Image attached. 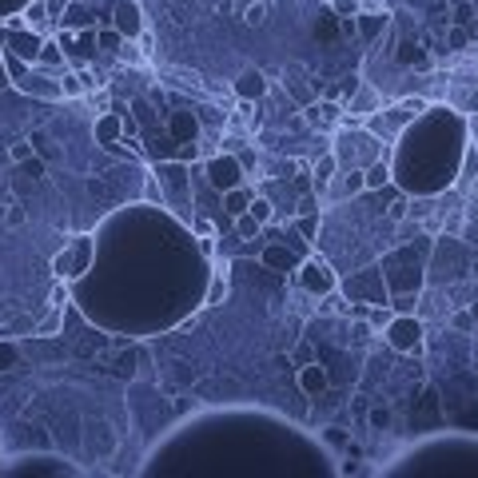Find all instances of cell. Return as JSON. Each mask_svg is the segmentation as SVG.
Instances as JSON below:
<instances>
[{"instance_id":"6da1fadb","label":"cell","mask_w":478,"mask_h":478,"mask_svg":"<svg viewBox=\"0 0 478 478\" xmlns=\"http://www.w3.org/2000/svg\"><path fill=\"white\" fill-rule=\"evenodd\" d=\"M204 175H207V188L211 191H231V188H243V179H247V172H243V163H239V156H231V152H223V156H211L204 163Z\"/></svg>"},{"instance_id":"7a4b0ae2","label":"cell","mask_w":478,"mask_h":478,"mask_svg":"<svg viewBox=\"0 0 478 478\" xmlns=\"http://www.w3.org/2000/svg\"><path fill=\"white\" fill-rule=\"evenodd\" d=\"M418 112H427V104L423 100H402V104H395L391 112H371L366 116V132H375V136H398V127L407 124V120H414Z\"/></svg>"},{"instance_id":"3957f363","label":"cell","mask_w":478,"mask_h":478,"mask_svg":"<svg viewBox=\"0 0 478 478\" xmlns=\"http://www.w3.org/2000/svg\"><path fill=\"white\" fill-rule=\"evenodd\" d=\"M387 343L398 351V355H411V351L423 347V319H414L411 311H398L387 323Z\"/></svg>"},{"instance_id":"277c9868","label":"cell","mask_w":478,"mask_h":478,"mask_svg":"<svg viewBox=\"0 0 478 478\" xmlns=\"http://www.w3.org/2000/svg\"><path fill=\"white\" fill-rule=\"evenodd\" d=\"M120 446V430L112 427L108 418H84V450L96 459H112Z\"/></svg>"},{"instance_id":"5b68a950","label":"cell","mask_w":478,"mask_h":478,"mask_svg":"<svg viewBox=\"0 0 478 478\" xmlns=\"http://www.w3.org/2000/svg\"><path fill=\"white\" fill-rule=\"evenodd\" d=\"M299 287L307 291V295H331L335 287V271L327 259H319V255H311V259H303L299 263Z\"/></svg>"},{"instance_id":"8992f818","label":"cell","mask_w":478,"mask_h":478,"mask_svg":"<svg viewBox=\"0 0 478 478\" xmlns=\"http://www.w3.org/2000/svg\"><path fill=\"white\" fill-rule=\"evenodd\" d=\"M112 28L120 32L124 40H140L143 32V12H140V4L136 0H116L112 4Z\"/></svg>"},{"instance_id":"52a82bcc","label":"cell","mask_w":478,"mask_h":478,"mask_svg":"<svg viewBox=\"0 0 478 478\" xmlns=\"http://www.w3.org/2000/svg\"><path fill=\"white\" fill-rule=\"evenodd\" d=\"M303 124L307 127H335L343 124V104L339 100H311V104H303Z\"/></svg>"},{"instance_id":"ba28073f","label":"cell","mask_w":478,"mask_h":478,"mask_svg":"<svg viewBox=\"0 0 478 478\" xmlns=\"http://www.w3.org/2000/svg\"><path fill=\"white\" fill-rule=\"evenodd\" d=\"M323 191H327L331 200H351V195H363V191H366V172H363V168H339V175H335V179Z\"/></svg>"},{"instance_id":"9c48e42d","label":"cell","mask_w":478,"mask_h":478,"mask_svg":"<svg viewBox=\"0 0 478 478\" xmlns=\"http://www.w3.org/2000/svg\"><path fill=\"white\" fill-rule=\"evenodd\" d=\"M267 88H271V84H267V72H263V68H243V72L236 76V84H231V92H236L243 104L263 100V96H267Z\"/></svg>"},{"instance_id":"30bf717a","label":"cell","mask_w":478,"mask_h":478,"mask_svg":"<svg viewBox=\"0 0 478 478\" xmlns=\"http://www.w3.org/2000/svg\"><path fill=\"white\" fill-rule=\"evenodd\" d=\"M156 179H159V188L168 191L172 200L188 195V163H184V159H168V163H159Z\"/></svg>"},{"instance_id":"8fae6325","label":"cell","mask_w":478,"mask_h":478,"mask_svg":"<svg viewBox=\"0 0 478 478\" xmlns=\"http://www.w3.org/2000/svg\"><path fill=\"white\" fill-rule=\"evenodd\" d=\"M327 387H331V379H327V371H323V363H303L299 366V391L303 395H311V398H319V395H327Z\"/></svg>"},{"instance_id":"7c38bea8","label":"cell","mask_w":478,"mask_h":478,"mask_svg":"<svg viewBox=\"0 0 478 478\" xmlns=\"http://www.w3.org/2000/svg\"><path fill=\"white\" fill-rule=\"evenodd\" d=\"M168 132H172L175 143H195L200 140V120H195V112H172Z\"/></svg>"},{"instance_id":"4fadbf2b","label":"cell","mask_w":478,"mask_h":478,"mask_svg":"<svg viewBox=\"0 0 478 478\" xmlns=\"http://www.w3.org/2000/svg\"><path fill=\"white\" fill-rule=\"evenodd\" d=\"M335 175H339V156H335L331 148H327V152L315 159V168H311V179H315V188L323 191V188H327V184L335 179Z\"/></svg>"},{"instance_id":"5bb4252c","label":"cell","mask_w":478,"mask_h":478,"mask_svg":"<svg viewBox=\"0 0 478 478\" xmlns=\"http://www.w3.org/2000/svg\"><path fill=\"white\" fill-rule=\"evenodd\" d=\"M347 112H355V116H371V112H379V96L371 92L366 84H359V88L347 96Z\"/></svg>"},{"instance_id":"9a60e30c","label":"cell","mask_w":478,"mask_h":478,"mask_svg":"<svg viewBox=\"0 0 478 478\" xmlns=\"http://www.w3.org/2000/svg\"><path fill=\"white\" fill-rule=\"evenodd\" d=\"M283 76H291V84H287V88H291V96H295L299 104H311V84H307V68H303V64H287V68H283Z\"/></svg>"},{"instance_id":"2e32d148","label":"cell","mask_w":478,"mask_h":478,"mask_svg":"<svg viewBox=\"0 0 478 478\" xmlns=\"http://www.w3.org/2000/svg\"><path fill=\"white\" fill-rule=\"evenodd\" d=\"M379 28H387V16H382V12H363V8L355 12V32H359L363 40H375Z\"/></svg>"},{"instance_id":"e0dca14e","label":"cell","mask_w":478,"mask_h":478,"mask_svg":"<svg viewBox=\"0 0 478 478\" xmlns=\"http://www.w3.org/2000/svg\"><path fill=\"white\" fill-rule=\"evenodd\" d=\"M251 195H255V191H247V184H243V188L223 191V211H227L231 220H236V215H243V211L251 207Z\"/></svg>"},{"instance_id":"ac0fdd59","label":"cell","mask_w":478,"mask_h":478,"mask_svg":"<svg viewBox=\"0 0 478 478\" xmlns=\"http://www.w3.org/2000/svg\"><path fill=\"white\" fill-rule=\"evenodd\" d=\"M120 132H124V116H104L100 124H96V140L112 148V143H120Z\"/></svg>"},{"instance_id":"d6986e66","label":"cell","mask_w":478,"mask_h":478,"mask_svg":"<svg viewBox=\"0 0 478 478\" xmlns=\"http://www.w3.org/2000/svg\"><path fill=\"white\" fill-rule=\"evenodd\" d=\"M8 44L16 48V56H20V60H28V64H36V56H40V44H44V40H40V36H36V32H32V36H12V40H8Z\"/></svg>"},{"instance_id":"ffe728a7","label":"cell","mask_w":478,"mask_h":478,"mask_svg":"<svg viewBox=\"0 0 478 478\" xmlns=\"http://www.w3.org/2000/svg\"><path fill=\"white\" fill-rule=\"evenodd\" d=\"M398 64H402V68H427V64H430V56H427V52H423L418 44L402 40V44H398Z\"/></svg>"},{"instance_id":"44dd1931","label":"cell","mask_w":478,"mask_h":478,"mask_svg":"<svg viewBox=\"0 0 478 478\" xmlns=\"http://www.w3.org/2000/svg\"><path fill=\"white\" fill-rule=\"evenodd\" d=\"M366 191H382L387 184H391V168L382 163V159H375V163H366Z\"/></svg>"},{"instance_id":"7402d4cb","label":"cell","mask_w":478,"mask_h":478,"mask_svg":"<svg viewBox=\"0 0 478 478\" xmlns=\"http://www.w3.org/2000/svg\"><path fill=\"white\" fill-rule=\"evenodd\" d=\"M263 263H267V267L287 271V267H295V255L287 251L283 243H271V247H263Z\"/></svg>"},{"instance_id":"603a6c76","label":"cell","mask_w":478,"mask_h":478,"mask_svg":"<svg viewBox=\"0 0 478 478\" xmlns=\"http://www.w3.org/2000/svg\"><path fill=\"white\" fill-rule=\"evenodd\" d=\"M28 140H32V148H36V156H40V159H48V163H52V159L60 156V148L52 143V136H48L44 127H36V132H32Z\"/></svg>"},{"instance_id":"cb8c5ba5","label":"cell","mask_w":478,"mask_h":478,"mask_svg":"<svg viewBox=\"0 0 478 478\" xmlns=\"http://www.w3.org/2000/svg\"><path fill=\"white\" fill-rule=\"evenodd\" d=\"M36 64H40V68H60V64H64V48L52 44V40H44V44H40V56H36Z\"/></svg>"},{"instance_id":"d4e9b609","label":"cell","mask_w":478,"mask_h":478,"mask_svg":"<svg viewBox=\"0 0 478 478\" xmlns=\"http://www.w3.org/2000/svg\"><path fill=\"white\" fill-rule=\"evenodd\" d=\"M60 327H64V315H60V307L52 303V311H48V315L40 319V323H36V335H44V339H52V335L60 331Z\"/></svg>"},{"instance_id":"484cf974","label":"cell","mask_w":478,"mask_h":478,"mask_svg":"<svg viewBox=\"0 0 478 478\" xmlns=\"http://www.w3.org/2000/svg\"><path fill=\"white\" fill-rule=\"evenodd\" d=\"M259 231H263V223L255 220L251 211H243V215H236V236H239V239H255V236H259Z\"/></svg>"},{"instance_id":"4316f807","label":"cell","mask_w":478,"mask_h":478,"mask_svg":"<svg viewBox=\"0 0 478 478\" xmlns=\"http://www.w3.org/2000/svg\"><path fill=\"white\" fill-rule=\"evenodd\" d=\"M243 24H251V28H263V24H267V4H263V0H255V4H243Z\"/></svg>"},{"instance_id":"83f0119b","label":"cell","mask_w":478,"mask_h":478,"mask_svg":"<svg viewBox=\"0 0 478 478\" xmlns=\"http://www.w3.org/2000/svg\"><path fill=\"white\" fill-rule=\"evenodd\" d=\"M247 211H251L255 220L263 223V227H267L271 223V215H275V207H271V200L267 195H251V207H247Z\"/></svg>"},{"instance_id":"f1b7e54d","label":"cell","mask_w":478,"mask_h":478,"mask_svg":"<svg viewBox=\"0 0 478 478\" xmlns=\"http://www.w3.org/2000/svg\"><path fill=\"white\" fill-rule=\"evenodd\" d=\"M52 271H56V279H72V275H76V259H72V251L56 255V259H52Z\"/></svg>"},{"instance_id":"f546056e","label":"cell","mask_w":478,"mask_h":478,"mask_svg":"<svg viewBox=\"0 0 478 478\" xmlns=\"http://www.w3.org/2000/svg\"><path fill=\"white\" fill-rule=\"evenodd\" d=\"M366 423L375 430H391V423H395V414H391V407H371V414H366Z\"/></svg>"},{"instance_id":"4dcf8cb0","label":"cell","mask_w":478,"mask_h":478,"mask_svg":"<svg viewBox=\"0 0 478 478\" xmlns=\"http://www.w3.org/2000/svg\"><path fill=\"white\" fill-rule=\"evenodd\" d=\"M96 40H100L104 48H108V52H120V44H124V36H120V32L112 28V24H104V28L96 32Z\"/></svg>"},{"instance_id":"1f68e13d","label":"cell","mask_w":478,"mask_h":478,"mask_svg":"<svg viewBox=\"0 0 478 478\" xmlns=\"http://www.w3.org/2000/svg\"><path fill=\"white\" fill-rule=\"evenodd\" d=\"M475 179H478V152L466 148V156H462V184H475Z\"/></svg>"},{"instance_id":"d6a6232c","label":"cell","mask_w":478,"mask_h":478,"mask_svg":"<svg viewBox=\"0 0 478 478\" xmlns=\"http://www.w3.org/2000/svg\"><path fill=\"white\" fill-rule=\"evenodd\" d=\"M44 168H48V159H40V156H28L20 163V172L28 175V179H44Z\"/></svg>"},{"instance_id":"836d02e7","label":"cell","mask_w":478,"mask_h":478,"mask_svg":"<svg viewBox=\"0 0 478 478\" xmlns=\"http://www.w3.org/2000/svg\"><path fill=\"white\" fill-rule=\"evenodd\" d=\"M446 44H450V52H462V48L470 44V36H466V28H459V24H450V32H446Z\"/></svg>"},{"instance_id":"e575fe53","label":"cell","mask_w":478,"mask_h":478,"mask_svg":"<svg viewBox=\"0 0 478 478\" xmlns=\"http://www.w3.org/2000/svg\"><path fill=\"white\" fill-rule=\"evenodd\" d=\"M84 88H88V84H84V76H72V72H68V76H60V96H80Z\"/></svg>"},{"instance_id":"d590c367","label":"cell","mask_w":478,"mask_h":478,"mask_svg":"<svg viewBox=\"0 0 478 478\" xmlns=\"http://www.w3.org/2000/svg\"><path fill=\"white\" fill-rule=\"evenodd\" d=\"M8 156H12V163H24L28 156H36V148H32V140H16L8 148Z\"/></svg>"},{"instance_id":"8d00e7d4","label":"cell","mask_w":478,"mask_h":478,"mask_svg":"<svg viewBox=\"0 0 478 478\" xmlns=\"http://www.w3.org/2000/svg\"><path fill=\"white\" fill-rule=\"evenodd\" d=\"M470 20H475V4H466V0H462V4H454V16H450V24H459V28H466Z\"/></svg>"},{"instance_id":"74e56055","label":"cell","mask_w":478,"mask_h":478,"mask_svg":"<svg viewBox=\"0 0 478 478\" xmlns=\"http://www.w3.org/2000/svg\"><path fill=\"white\" fill-rule=\"evenodd\" d=\"M323 311H331V315H351V307L343 303V295H323Z\"/></svg>"},{"instance_id":"f35d334b","label":"cell","mask_w":478,"mask_h":478,"mask_svg":"<svg viewBox=\"0 0 478 478\" xmlns=\"http://www.w3.org/2000/svg\"><path fill=\"white\" fill-rule=\"evenodd\" d=\"M363 8V0H331V12L335 16H355Z\"/></svg>"},{"instance_id":"ab89813d","label":"cell","mask_w":478,"mask_h":478,"mask_svg":"<svg viewBox=\"0 0 478 478\" xmlns=\"http://www.w3.org/2000/svg\"><path fill=\"white\" fill-rule=\"evenodd\" d=\"M220 299H227V279H211V291H207V303H220Z\"/></svg>"},{"instance_id":"60d3db41","label":"cell","mask_w":478,"mask_h":478,"mask_svg":"<svg viewBox=\"0 0 478 478\" xmlns=\"http://www.w3.org/2000/svg\"><path fill=\"white\" fill-rule=\"evenodd\" d=\"M387 215H391V220H407V215H411V204H407V200H395V204L387 207Z\"/></svg>"},{"instance_id":"b9f144b4","label":"cell","mask_w":478,"mask_h":478,"mask_svg":"<svg viewBox=\"0 0 478 478\" xmlns=\"http://www.w3.org/2000/svg\"><path fill=\"white\" fill-rule=\"evenodd\" d=\"M4 223H8V227H20V223H24V207L12 204L8 211H4Z\"/></svg>"},{"instance_id":"7bdbcfd3","label":"cell","mask_w":478,"mask_h":478,"mask_svg":"<svg viewBox=\"0 0 478 478\" xmlns=\"http://www.w3.org/2000/svg\"><path fill=\"white\" fill-rule=\"evenodd\" d=\"M239 163H243V172H251V168L259 163V159H255V152H251V148H239Z\"/></svg>"},{"instance_id":"ee69618b","label":"cell","mask_w":478,"mask_h":478,"mask_svg":"<svg viewBox=\"0 0 478 478\" xmlns=\"http://www.w3.org/2000/svg\"><path fill=\"white\" fill-rule=\"evenodd\" d=\"M450 323H454L459 331H470V315H466V311H459V315H450Z\"/></svg>"},{"instance_id":"f6af8a7d","label":"cell","mask_w":478,"mask_h":478,"mask_svg":"<svg viewBox=\"0 0 478 478\" xmlns=\"http://www.w3.org/2000/svg\"><path fill=\"white\" fill-rule=\"evenodd\" d=\"M40 20H44V8H40V4H32V8H28V24H40Z\"/></svg>"},{"instance_id":"bcb514c9","label":"cell","mask_w":478,"mask_h":478,"mask_svg":"<svg viewBox=\"0 0 478 478\" xmlns=\"http://www.w3.org/2000/svg\"><path fill=\"white\" fill-rule=\"evenodd\" d=\"M299 231L311 239V236H315V220H311V215H307V220H299Z\"/></svg>"},{"instance_id":"7dc6e473","label":"cell","mask_w":478,"mask_h":478,"mask_svg":"<svg viewBox=\"0 0 478 478\" xmlns=\"http://www.w3.org/2000/svg\"><path fill=\"white\" fill-rule=\"evenodd\" d=\"M64 299H68V287H52V303H56V307H64Z\"/></svg>"},{"instance_id":"c3c4849f","label":"cell","mask_w":478,"mask_h":478,"mask_svg":"<svg viewBox=\"0 0 478 478\" xmlns=\"http://www.w3.org/2000/svg\"><path fill=\"white\" fill-rule=\"evenodd\" d=\"M195 231H200V236H211V231H215V227H211V220H195Z\"/></svg>"},{"instance_id":"681fc988","label":"cell","mask_w":478,"mask_h":478,"mask_svg":"<svg viewBox=\"0 0 478 478\" xmlns=\"http://www.w3.org/2000/svg\"><path fill=\"white\" fill-rule=\"evenodd\" d=\"M0 363H12V347H0Z\"/></svg>"},{"instance_id":"f907efd6","label":"cell","mask_w":478,"mask_h":478,"mask_svg":"<svg viewBox=\"0 0 478 478\" xmlns=\"http://www.w3.org/2000/svg\"><path fill=\"white\" fill-rule=\"evenodd\" d=\"M466 108H470V112H478V88H475V92H470V100H466Z\"/></svg>"},{"instance_id":"816d5d0a","label":"cell","mask_w":478,"mask_h":478,"mask_svg":"<svg viewBox=\"0 0 478 478\" xmlns=\"http://www.w3.org/2000/svg\"><path fill=\"white\" fill-rule=\"evenodd\" d=\"M475 355H478V335H475Z\"/></svg>"},{"instance_id":"f5cc1de1","label":"cell","mask_w":478,"mask_h":478,"mask_svg":"<svg viewBox=\"0 0 478 478\" xmlns=\"http://www.w3.org/2000/svg\"><path fill=\"white\" fill-rule=\"evenodd\" d=\"M475 271H478V267H475Z\"/></svg>"}]
</instances>
